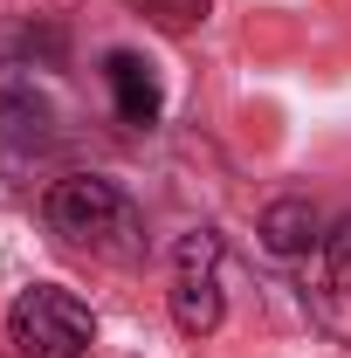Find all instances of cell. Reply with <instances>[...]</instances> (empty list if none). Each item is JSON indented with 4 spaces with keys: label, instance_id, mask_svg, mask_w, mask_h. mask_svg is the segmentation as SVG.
Returning <instances> with one entry per match:
<instances>
[{
    "label": "cell",
    "instance_id": "6da1fadb",
    "mask_svg": "<svg viewBox=\"0 0 351 358\" xmlns=\"http://www.w3.org/2000/svg\"><path fill=\"white\" fill-rule=\"evenodd\" d=\"M48 227L69 248L103 255V262H138L145 255V221H138L131 193L117 179H96V173H69L48 186Z\"/></svg>",
    "mask_w": 351,
    "mask_h": 358
},
{
    "label": "cell",
    "instance_id": "7a4b0ae2",
    "mask_svg": "<svg viewBox=\"0 0 351 358\" xmlns=\"http://www.w3.org/2000/svg\"><path fill=\"white\" fill-rule=\"evenodd\" d=\"M7 338H14L21 358H83L89 338H96V317H89L83 296H69V289H55V282H35V289L14 296Z\"/></svg>",
    "mask_w": 351,
    "mask_h": 358
},
{
    "label": "cell",
    "instance_id": "3957f363",
    "mask_svg": "<svg viewBox=\"0 0 351 358\" xmlns=\"http://www.w3.org/2000/svg\"><path fill=\"white\" fill-rule=\"evenodd\" d=\"M173 324L186 338H207L220 324V234L193 227L179 241V268H173Z\"/></svg>",
    "mask_w": 351,
    "mask_h": 358
},
{
    "label": "cell",
    "instance_id": "277c9868",
    "mask_svg": "<svg viewBox=\"0 0 351 358\" xmlns=\"http://www.w3.org/2000/svg\"><path fill=\"white\" fill-rule=\"evenodd\" d=\"M103 83H110V96H117V117H124L131 131H152V124H159V103H166V90H159V76H152V62H145V55H131V48H110V55H103Z\"/></svg>",
    "mask_w": 351,
    "mask_h": 358
},
{
    "label": "cell",
    "instance_id": "5b68a950",
    "mask_svg": "<svg viewBox=\"0 0 351 358\" xmlns=\"http://www.w3.org/2000/svg\"><path fill=\"white\" fill-rule=\"evenodd\" d=\"M262 241L275 255H310V241H317V207H310V200H275L262 214Z\"/></svg>",
    "mask_w": 351,
    "mask_h": 358
},
{
    "label": "cell",
    "instance_id": "8992f818",
    "mask_svg": "<svg viewBox=\"0 0 351 358\" xmlns=\"http://www.w3.org/2000/svg\"><path fill=\"white\" fill-rule=\"evenodd\" d=\"M324 268H331V282H338V289H351V214L324 234Z\"/></svg>",
    "mask_w": 351,
    "mask_h": 358
},
{
    "label": "cell",
    "instance_id": "52a82bcc",
    "mask_svg": "<svg viewBox=\"0 0 351 358\" xmlns=\"http://www.w3.org/2000/svg\"><path fill=\"white\" fill-rule=\"evenodd\" d=\"M138 7H152L166 28H186V21H200V14H207V0H138Z\"/></svg>",
    "mask_w": 351,
    "mask_h": 358
}]
</instances>
